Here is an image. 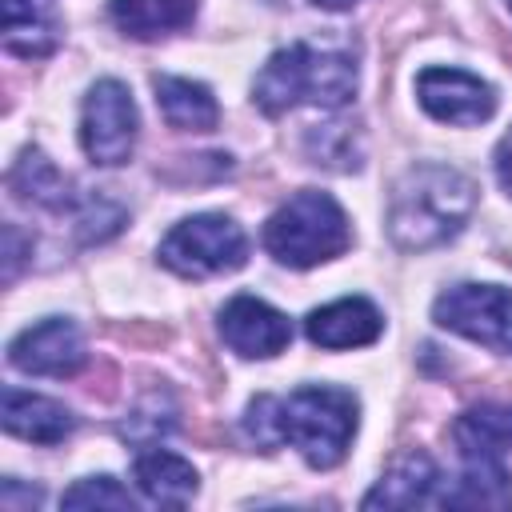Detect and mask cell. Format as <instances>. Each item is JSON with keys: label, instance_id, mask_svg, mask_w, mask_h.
<instances>
[{"label": "cell", "instance_id": "25", "mask_svg": "<svg viewBox=\"0 0 512 512\" xmlns=\"http://www.w3.org/2000/svg\"><path fill=\"white\" fill-rule=\"evenodd\" d=\"M508 4H512V0H508Z\"/></svg>", "mask_w": 512, "mask_h": 512}, {"label": "cell", "instance_id": "12", "mask_svg": "<svg viewBox=\"0 0 512 512\" xmlns=\"http://www.w3.org/2000/svg\"><path fill=\"white\" fill-rule=\"evenodd\" d=\"M380 332H384V316L364 296L332 300V304L308 312V320H304V336L316 348H332V352H340V348H364Z\"/></svg>", "mask_w": 512, "mask_h": 512}, {"label": "cell", "instance_id": "21", "mask_svg": "<svg viewBox=\"0 0 512 512\" xmlns=\"http://www.w3.org/2000/svg\"><path fill=\"white\" fill-rule=\"evenodd\" d=\"M308 148L316 156V164H332V168H360V148H352V128L348 124H324L308 132Z\"/></svg>", "mask_w": 512, "mask_h": 512}, {"label": "cell", "instance_id": "16", "mask_svg": "<svg viewBox=\"0 0 512 512\" xmlns=\"http://www.w3.org/2000/svg\"><path fill=\"white\" fill-rule=\"evenodd\" d=\"M152 88H156L160 116L172 128H180V132H212L220 124V104H216L208 84L188 80V76H156Z\"/></svg>", "mask_w": 512, "mask_h": 512}, {"label": "cell", "instance_id": "3", "mask_svg": "<svg viewBox=\"0 0 512 512\" xmlns=\"http://www.w3.org/2000/svg\"><path fill=\"white\" fill-rule=\"evenodd\" d=\"M356 92V60L340 48H320L296 40L268 56L252 84V104L264 116H284L296 104L316 108H344Z\"/></svg>", "mask_w": 512, "mask_h": 512}, {"label": "cell", "instance_id": "15", "mask_svg": "<svg viewBox=\"0 0 512 512\" xmlns=\"http://www.w3.org/2000/svg\"><path fill=\"white\" fill-rule=\"evenodd\" d=\"M452 440L460 460H504L512 452V404H476L460 412Z\"/></svg>", "mask_w": 512, "mask_h": 512}, {"label": "cell", "instance_id": "1", "mask_svg": "<svg viewBox=\"0 0 512 512\" xmlns=\"http://www.w3.org/2000/svg\"><path fill=\"white\" fill-rule=\"evenodd\" d=\"M360 404L348 388L304 384L288 396H256L244 412V432L256 448L292 444L308 468H336L356 436Z\"/></svg>", "mask_w": 512, "mask_h": 512}, {"label": "cell", "instance_id": "10", "mask_svg": "<svg viewBox=\"0 0 512 512\" xmlns=\"http://www.w3.org/2000/svg\"><path fill=\"white\" fill-rule=\"evenodd\" d=\"M220 336L244 360H268L292 344V324L284 312L256 296H232L220 308Z\"/></svg>", "mask_w": 512, "mask_h": 512}, {"label": "cell", "instance_id": "9", "mask_svg": "<svg viewBox=\"0 0 512 512\" xmlns=\"http://www.w3.org/2000/svg\"><path fill=\"white\" fill-rule=\"evenodd\" d=\"M88 352H84V336L72 320L64 316H48L32 328H24L12 344H8V364L28 372V376H76L84 368Z\"/></svg>", "mask_w": 512, "mask_h": 512}, {"label": "cell", "instance_id": "20", "mask_svg": "<svg viewBox=\"0 0 512 512\" xmlns=\"http://www.w3.org/2000/svg\"><path fill=\"white\" fill-rule=\"evenodd\" d=\"M60 504L64 508H136L132 492L120 488L116 476H84L60 496Z\"/></svg>", "mask_w": 512, "mask_h": 512}, {"label": "cell", "instance_id": "19", "mask_svg": "<svg viewBox=\"0 0 512 512\" xmlns=\"http://www.w3.org/2000/svg\"><path fill=\"white\" fill-rule=\"evenodd\" d=\"M60 44V24L40 0H4V48L24 60H44Z\"/></svg>", "mask_w": 512, "mask_h": 512}, {"label": "cell", "instance_id": "24", "mask_svg": "<svg viewBox=\"0 0 512 512\" xmlns=\"http://www.w3.org/2000/svg\"><path fill=\"white\" fill-rule=\"evenodd\" d=\"M316 8H324V12H344V8H352L356 0H312Z\"/></svg>", "mask_w": 512, "mask_h": 512}, {"label": "cell", "instance_id": "4", "mask_svg": "<svg viewBox=\"0 0 512 512\" xmlns=\"http://www.w3.org/2000/svg\"><path fill=\"white\" fill-rule=\"evenodd\" d=\"M352 240L344 208L316 188L288 196L264 224V248L288 268H312L340 256Z\"/></svg>", "mask_w": 512, "mask_h": 512}, {"label": "cell", "instance_id": "11", "mask_svg": "<svg viewBox=\"0 0 512 512\" xmlns=\"http://www.w3.org/2000/svg\"><path fill=\"white\" fill-rule=\"evenodd\" d=\"M440 500H444V476H440L436 460L428 452L412 448L388 464L380 484L364 496V508H428Z\"/></svg>", "mask_w": 512, "mask_h": 512}, {"label": "cell", "instance_id": "2", "mask_svg": "<svg viewBox=\"0 0 512 512\" xmlns=\"http://www.w3.org/2000/svg\"><path fill=\"white\" fill-rule=\"evenodd\" d=\"M476 208V184L448 164L408 168L388 200V236L404 252L448 244Z\"/></svg>", "mask_w": 512, "mask_h": 512}, {"label": "cell", "instance_id": "23", "mask_svg": "<svg viewBox=\"0 0 512 512\" xmlns=\"http://www.w3.org/2000/svg\"><path fill=\"white\" fill-rule=\"evenodd\" d=\"M0 504L4 508H32V504H40V488H28V492H20V484L16 480H4V488H0Z\"/></svg>", "mask_w": 512, "mask_h": 512}, {"label": "cell", "instance_id": "6", "mask_svg": "<svg viewBox=\"0 0 512 512\" xmlns=\"http://www.w3.org/2000/svg\"><path fill=\"white\" fill-rule=\"evenodd\" d=\"M140 136V116H136V100L128 92V84L120 80H96L84 96V112H80V148L92 164L116 168L132 156Z\"/></svg>", "mask_w": 512, "mask_h": 512}, {"label": "cell", "instance_id": "5", "mask_svg": "<svg viewBox=\"0 0 512 512\" xmlns=\"http://www.w3.org/2000/svg\"><path fill=\"white\" fill-rule=\"evenodd\" d=\"M244 260H248V236L236 220L220 212L188 216L160 240V264L188 280L236 272Z\"/></svg>", "mask_w": 512, "mask_h": 512}, {"label": "cell", "instance_id": "18", "mask_svg": "<svg viewBox=\"0 0 512 512\" xmlns=\"http://www.w3.org/2000/svg\"><path fill=\"white\" fill-rule=\"evenodd\" d=\"M200 0H112V24L132 40H160L192 24Z\"/></svg>", "mask_w": 512, "mask_h": 512}, {"label": "cell", "instance_id": "14", "mask_svg": "<svg viewBox=\"0 0 512 512\" xmlns=\"http://www.w3.org/2000/svg\"><path fill=\"white\" fill-rule=\"evenodd\" d=\"M132 476H136V488L144 492V500H152L160 508H184L196 496V480H200L196 468L168 448L140 452L132 464Z\"/></svg>", "mask_w": 512, "mask_h": 512}, {"label": "cell", "instance_id": "7", "mask_svg": "<svg viewBox=\"0 0 512 512\" xmlns=\"http://www.w3.org/2000/svg\"><path fill=\"white\" fill-rule=\"evenodd\" d=\"M432 320L500 356H512V292L500 284H456L440 292Z\"/></svg>", "mask_w": 512, "mask_h": 512}, {"label": "cell", "instance_id": "17", "mask_svg": "<svg viewBox=\"0 0 512 512\" xmlns=\"http://www.w3.org/2000/svg\"><path fill=\"white\" fill-rule=\"evenodd\" d=\"M8 188L16 192V200L48 208V212H76V204H80V196L68 192V176L40 148L20 152V160L8 172Z\"/></svg>", "mask_w": 512, "mask_h": 512}, {"label": "cell", "instance_id": "8", "mask_svg": "<svg viewBox=\"0 0 512 512\" xmlns=\"http://www.w3.org/2000/svg\"><path fill=\"white\" fill-rule=\"evenodd\" d=\"M416 100L432 120L460 124V128L484 124L496 112L492 84L464 68H424L416 76Z\"/></svg>", "mask_w": 512, "mask_h": 512}, {"label": "cell", "instance_id": "22", "mask_svg": "<svg viewBox=\"0 0 512 512\" xmlns=\"http://www.w3.org/2000/svg\"><path fill=\"white\" fill-rule=\"evenodd\" d=\"M492 168H496V180H500V188L512 196V128L500 136V144H496V156H492Z\"/></svg>", "mask_w": 512, "mask_h": 512}, {"label": "cell", "instance_id": "13", "mask_svg": "<svg viewBox=\"0 0 512 512\" xmlns=\"http://www.w3.org/2000/svg\"><path fill=\"white\" fill-rule=\"evenodd\" d=\"M0 416H4V432L20 436L28 444H60L76 428L72 408H64L52 396H36V392L12 388V384L0 396Z\"/></svg>", "mask_w": 512, "mask_h": 512}]
</instances>
